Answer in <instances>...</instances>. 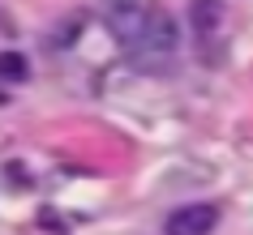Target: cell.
<instances>
[{"label":"cell","mask_w":253,"mask_h":235,"mask_svg":"<svg viewBox=\"0 0 253 235\" xmlns=\"http://www.w3.org/2000/svg\"><path fill=\"white\" fill-rule=\"evenodd\" d=\"M99 13H103L107 34H112L120 47H133V43L146 34L150 17L159 13V9H155V0H103Z\"/></svg>","instance_id":"6da1fadb"},{"label":"cell","mask_w":253,"mask_h":235,"mask_svg":"<svg viewBox=\"0 0 253 235\" xmlns=\"http://www.w3.org/2000/svg\"><path fill=\"white\" fill-rule=\"evenodd\" d=\"M193 22H198V34H206V30H219V22H223V9H219V0H198L193 4Z\"/></svg>","instance_id":"277c9868"},{"label":"cell","mask_w":253,"mask_h":235,"mask_svg":"<svg viewBox=\"0 0 253 235\" xmlns=\"http://www.w3.org/2000/svg\"><path fill=\"white\" fill-rule=\"evenodd\" d=\"M214 222H219L214 205H185V209L168 214V231L172 235H206V231H214Z\"/></svg>","instance_id":"3957f363"},{"label":"cell","mask_w":253,"mask_h":235,"mask_svg":"<svg viewBox=\"0 0 253 235\" xmlns=\"http://www.w3.org/2000/svg\"><path fill=\"white\" fill-rule=\"evenodd\" d=\"M0 77H4V81H26V77H30L26 56H17V52H0Z\"/></svg>","instance_id":"5b68a950"},{"label":"cell","mask_w":253,"mask_h":235,"mask_svg":"<svg viewBox=\"0 0 253 235\" xmlns=\"http://www.w3.org/2000/svg\"><path fill=\"white\" fill-rule=\"evenodd\" d=\"M176 47H180V30H176V22L172 17H163V13H155L150 17V26H146V34L129 47V52H137V60L146 68H159V65H168V60H176Z\"/></svg>","instance_id":"7a4b0ae2"}]
</instances>
